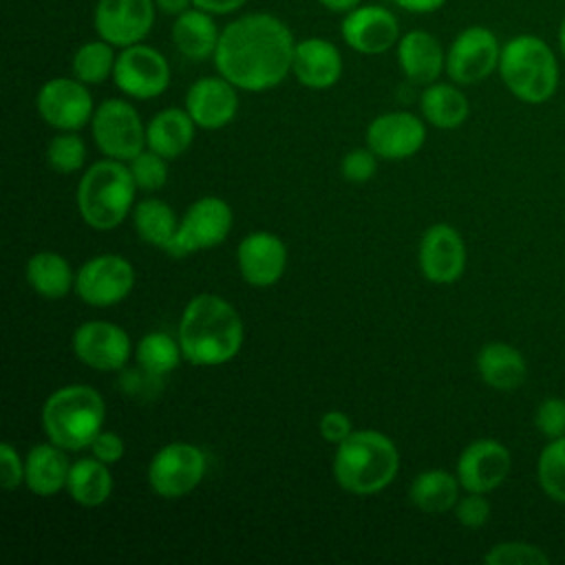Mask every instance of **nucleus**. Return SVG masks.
Listing matches in <instances>:
<instances>
[{
	"instance_id": "24",
	"label": "nucleus",
	"mask_w": 565,
	"mask_h": 565,
	"mask_svg": "<svg viewBox=\"0 0 565 565\" xmlns=\"http://www.w3.org/2000/svg\"><path fill=\"white\" fill-rule=\"evenodd\" d=\"M68 470L66 450L53 441L35 444L24 457V483L38 497H53L66 488Z\"/></svg>"
},
{
	"instance_id": "5",
	"label": "nucleus",
	"mask_w": 565,
	"mask_h": 565,
	"mask_svg": "<svg viewBox=\"0 0 565 565\" xmlns=\"http://www.w3.org/2000/svg\"><path fill=\"white\" fill-rule=\"evenodd\" d=\"M137 183L126 166L119 159H102L88 166L77 183V210L82 221L97 230H115L135 203Z\"/></svg>"
},
{
	"instance_id": "18",
	"label": "nucleus",
	"mask_w": 565,
	"mask_h": 565,
	"mask_svg": "<svg viewBox=\"0 0 565 565\" xmlns=\"http://www.w3.org/2000/svg\"><path fill=\"white\" fill-rule=\"evenodd\" d=\"M417 260L422 274L430 282L450 285L466 269V243L452 225L435 223L419 241Z\"/></svg>"
},
{
	"instance_id": "26",
	"label": "nucleus",
	"mask_w": 565,
	"mask_h": 565,
	"mask_svg": "<svg viewBox=\"0 0 565 565\" xmlns=\"http://www.w3.org/2000/svg\"><path fill=\"white\" fill-rule=\"evenodd\" d=\"M196 124L185 108H163L146 126V146L166 159L181 157L194 141Z\"/></svg>"
},
{
	"instance_id": "21",
	"label": "nucleus",
	"mask_w": 565,
	"mask_h": 565,
	"mask_svg": "<svg viewBox=\"0 0 565 565\" xmlns=\"http://www.w3.org/2000/svg\"><path fill=\"white\" fill-rule=\"evenodd\" d=\"M185 110L194 119L196 128H203V130L225 128L238 110L236 86L223 75L201 77L185 93Z\"/></svg>"
},
{
	"instance_id": "33",
	"label": "nucleus",
	"mask_w": 565,
	"mask_h": 565,
	"mask_svg": "<svg viewBox=\"0 0 565 565\" xmlns=\"http://www.w3.org/2000/svg\"><path fill=\"white\" fill-rule=\"evenodd\" d=\"M181 358H183V353H181L179 340H174L172 335H168L163 331L146 333L137 342V349H135L137 364L159 377L174 371L177 364L181 362Z\"/></svg>"
},
{
	"instance_id": "1",
	"label": "nucleus",
	"mask_w": 565,
	"mask_h": 565,
	"mask_svg": "<svg viewBox=\"0 0 565 565\" xmlns=\"http://www.w3.org/2000/svg\"><path fill=\"white\" fill-rule=\"evenodd\" d=\"M294 35L271 13H247L230 22L218 38L214 64L236 88L260 93L278 86L291 71Z\"/></svg>"
},
{
	"instance_id": "47",
	"label": "nucleus",
	"mask_w": 565,
	"mask_h": 565,
	"mask_svg": "<svg viewBox=\"0 0 565 565\" xmlns=\"http://www.w3.org/2000/svg\"><path fill=\"white\" fill-rule=\"evenodd\" d=\"M154 2H157V9L168 15H181L192 4V0H154Z\"/></svg>"
},
{
	"instance_id": "30",
	"label": "nucleus",
	"mask_w": 565,
	"mask_h": 565,
	"mask_svg": "<svg viewBox=\"0 0 565 565\" xmlns=\"http://www.w3.org/2000/svg\"><path fill=\"white\" fill-rule=\"evenodd\" d=\"M419 108L424 119L441 130L459 128L470 115L468 97L455 84L444 82H433L424 88Z\"/></svg>"
},
{
	"instance_id": "40",
	"label": "nucleus",
	"mask_w": 565,
	"mask_h": 565,
	"mask_svg": "<svg viewBox=\"0 0 565 565\" xmlns=\"http://www.w3.org/2000/svg\"><path fill=\"white\" fill-rule=\"evenodd\" d=\"M340 170H342V177L349 181V183H366L375 177V170H377V154L371 150V148H355V150H349L344 157H342V163H340Z\"/></svg>"
},
{
	"instance_id": "48",
	"label": "nucleus",
	"mask_w": 565,
	"mask_h": 565,
	"mask_svg": "<svg viewBox=\"0 0 565 565\" xmlns=\"http://www.w3.org/2000/svg\"><path fill=\"white\" fill-rule=\"evenodd\" d=\"M318 2L329 11H338V13H349L360 4V0H318Z\"/></svg>"
},
{
	"instance_id": "11",
	"label": "nucleus",
	"mask_w": 565,
	"mask_h": 565,
	"mask_svg": "<svg viewBox=\"0 0 565 565\" xmlns=\"http://www.w3.org/2000/svg\"><path fill=\"white\" fill-rule=\"evenodd\" d=\"M135 285L130 260L119 254L88 258L75 274V291L90 307H113L128 298Z\"/></svg>"
},
{
	"instance_id": "10",
	"label": "nucleus",
	"mask_w": 565,
	"mask_h": 565,
	"mask_svg": "<svg viewBox=\"0 0 565 565\" xmlns=\"http://www.w3.org/2000/svg\"><path fill=\"white\" fill-rule=\"evenodd\" d=\"M501 42L488 26H466L446 51V73L455 84H479L499 68Z\"/></svg>"
},
{
	"instance_id": "37",
	"label": "nucleus",
	"mask_w": 565,
	"mask_h": 565,
	"mask_svg": "<svg viewBox=\"0 0 565 565\" xmlns=\"http://www.w3.org/2000/svg\"><path fill=\"white\" fill-rule=\"evenodd\" d=\"M483 561L488 565H550V556L534 543L503 541L492 545Z\"/></svg>"
},
{
	"instance_id": "27",
	"label": "nucleus",
	"mask_w": 565,
	"mask_h": 565,
	"mask_svg": "<svg viewBox=\"0 0 565 565\" xmlns=\"http://www.w3.org/2000/svg\"><path fill=\"white\" fill-rule=\"evenodd\" d=\"M218 38H221V31L216 29L212 13L201 9L183 11L181 15H177L172 24V42L177 51L192 62H203L207 57H214Z\"/></svg>"
},
{
	"instance_id": "39",
	"label": "nucleus",
	"mask_w": 565,
	"mask_h": 565,
	"mask_svg": "<svg viewBox=\"0 0 565 565\" xmlns=\"http://www.w3.org/2000/svg\"><path fill=\"white\" fill-rule=\"evenodd\" d=\"M534 426L547 439H556L565 435V399L563 397H545L534 413Z\"/></svg>"
},
{
	"instance_id": "20",
	"label": "nucleus",
	"mask_w": 565,
	"mask_h": 565,
	"mask_svg": "<svg viewBox=\"0 0 565 565\" xmlns=\"http://www.w3.org/2000/svg\"><path fill=\"white\" fill-rule=\"evenodd\" d=\"M236 263L243 280L252 287L276 285L287 267V247L271 232L247 234L236 249Z\"/></svg>"
},
{
	"instance_id": "6",
	"label": "nucleus",
	"mask_w": 565,
	"mask_h": 565,
	"mask_svg": "<svg viewBox=\"0 0 565 565\" xmlns=\"http://www.w3.org/2000/svg\"><path fill=\"white\" fill-rule=\"evenodd\" d=\"M104 419V397L88 384H66L53 391L42 406V428L49 441L64 450L90 448Z\"/></svg>"
},
{
	"instance_id": "2",
	"label": "nucleus",
	"mask_w": 565,
	"mask_h": 565,
	"mask_svg": "<svg viewBox=\"0 0 565 565\" xmlns=\"http://www.w3.org/2000/svg\"><path fill=\"white\" fill-rule=\"evenodd\" d=\"M245 327L238 311L216 294L194 296L179 320L177 340L188 362L218 366L230 362L243 347Z\"/></svg>"
},
{
	"instance_id": "16",
	"label": "nucleus",
	"mask_w": 565,
	"mask_h": 565,
	"mask_svg": "<svg viewBox=\"0 0 565 565\" xmlns=\"http://www.w3.org/2000/svg\"><path fill=\"white\" fill-rule=\"evenodd\" d=\"M512 468L510 450L490 437L470 441L457 459V479L466 492H492L499 488Z\"/></svg>"
},
{
	"instance_id": "42",
	"label": "nucleus",
	"mask_w": 565,
	"mask_h": 565,
	"mask_svg": "<svg viewBox=\"0 0 565 565\" xmlns=\"http://www.w3.org/2000/svg\"><path fill=\"white\" fill-rule=\"evenodd\" d=\"M20 483H24V459L9 441H2L0 444V486L4 490H15Z\"/></svg>"
},
{
	"instance_id": "3",
	"label": "nucleus",
	"mask_w": 565,
	"mask_h": 565,
	"mask_svg": "<svg viewBox=\"0 0 565 565\" xmlns=\"http://www.w3.org/2000/svg\"><path fill=\"white\" fill-rule=\"evenodd\" d=\"M399 470V452L391 437L380 430H353L338 444L333 477L351 494H375L384 490Z\"/></svg>"
},
{
	"instance_id": "43",
	"label": "nucleus",
	"mask_w": 565,
	"mask_h": 565,
	"mask_svg": "<svg viewBox=\"0 0 565 565\" xmlns=\"http://www.w3.org/2000/svg\"><path fill=\"white\" fill-rule=\"evenodd\" d=\"M124 452H126V444H124L121 435H117L113 430H104L102 428L95 435V439L90 441V455L97 457L99 461L108 463V466L117 463L124 457Z\"/></svg>"
},
{
	"instance_id": "8",
	"label": "nucleus",
	"mask_w": 565,
	"mask_h": 565,
	"mask_svg": "<svg viewBox=\"0 0 565 565\" xmlns=\"http://www.w3.org/2000/svg\"><path fill=\"white\" fill-rule=\"evenodd\" d=\"M205 452L188 441L161 446L148 466V483L161 499H181L190 494L205 477Z\"/></svg>"
},
{
	"instance_id": "25",
	"label": "nucleus",
	"mask_w": 565,
	"mask_h": 565,
	"mask_svg": "<svg viewBox=\"0 0 565 565\" xmlns=\"http://www.w3.org/2000/svg\"><path fill=\"white\" fill-rule=\"evenodd\" d=\"M479 377L494 391L512 393L527 377L523 353L508 342H488L477 353Z\"/></svg>"
},
{
	"instance_id": "14",
	"label": "nucleus",
	"mask_w": 565,
	"mask_h": 565,
	"mask_svg": "<svg viewBox=\"0 0 565 565\" xmlns=\"http://www.w3.org/2000/svg\"><path fill=\"white\" fill-rule=\"evenodd\" d=\"M154 0H97L95 31L113 46L139 44L154 24Z\"/></svg>"
},
{
	"instance_id": "36",
	"label": "nucleus",
	"mask_w": 565,
	"mask_h": 565,
	"mask_svg": "<svg viewBox=\"0 0 565 565\" xmlns=\"http://www.w3.org/2000/svg\"><path fill=\"white\" fill-rule=\"evenodd\" d=\"M86 161V143L77 132H62L46 146V163L62 174L77 172Z\"/></svg>"
},
{
	"instance_id": "32",
	"label": "nucleus",
	"mask_w": 565,
	"mask_h": 565,
	"mask_svg": "<svg viewBox=\"0 0 565 565\" xmlns=\"http://www.w3.org/2000/svg\"><path fill=\"white\" fill-rule=\"evenodd\" d=\"M132 223L137 234L146 243L161 249H166L172 243L179 227L174 210L166 201L152 199V196L143 199L132 207Z\"/></svg>"
},
{
	"instance_id": "4",
	"label": "nucleus",
	"mask_w": 565,
	"mask_h": 565,
	"mask_svg": "<svg viewBox=\"0 0 565 565\" xmlns=\"http://www.w3.org/2000/svg\"><path fill=\"white\" fill-rule=\"evenodd\" d=\"M497 71L505 88L525 104L552 99L561 82L556 51L532 33H519L501 46Z\"/></svg>"
},
{
	"instance_id": "49",
	"label": "nucleus",
	"mask_w": 565,
	"mask_h": 565,
	"mask_svg": "<svg viewBox=\"0 0 565 565\" xmlns=\"http://www.w3.org/2000/svg\"><path fill=\"white\" fill-rule=\"evenodd\" d=\"M556 42H558V53H561V57L565 60V15L561 18L558 33H556Z\"/></svg>"
},
{
	"instance_id": "44",
	"label": "nucleus",
	"mask_w": 565,
	"mask_h": 565,
	"mask_svg": "<svg viewBox=\"0 0 565 565\" xmlns=\"http://www.w3.org/2000/svg\"><path fill=\"white\" fill-rule=\"evenodd\" d=\"M320 435L329 441V444H340L344 441L351 433H353V424H351V417L342 411H327L322 417H320Z\"/></svg>"
},
{
	"instance_id": "35",
	"label": "nucleus",
	"mask_w": 565,
	"mask_h": 565,
	"mask_svg": "<svg viewBox=\"0 0 565 565\" xmlns=\"http://www.w3.org/2000/svg\"><path fill=\"white\" fill-rule=\"evenodd\" d=\"M536 481L547 499L565 503V435L543 446L536 461Z\"/></svg>"
},
{
	"instance_id": "13",
	"label": "nucleus",
	"mask_w": 565,
	"mask_h": 565,
	"mask_svg": "<svg viewBox=\"0 0 565 565\" xmlns=\"http://www.w3.org/2000/svg\"><path fill=\"white\" fill-rule=\"evenodd\" d=\"M77 77H53L42 84L35 97L40 117L62 132H77L93 119V95Z\"/></svg>"
},
{
	"instance_id": "9",
	"label": "nucleus",
	"mask_w": 565,
	"mask_h": 565,
	"mask_svg": "<svg viewBox=\"0 0 565 565\" xmlns=\"http://www.w3.org/2000/svg\"><path fill=\"white\" fill-rule=\"evenodd\" d=\"M90 130L97 148L110 159L130 161L146 146V126L137 108L117 97L95 108Z\"/></svg>"
},
{
	"instance_id": "45",
	"label": "nucleus",
	"mask_w": 565,
	"mask_h": 565,
	"mask_svg": "<svg viewBox=\"0 0 565 565\" xmlns=\"http://www.w3.org/2000/svg\"><path fill=\"white\" fill-rule=\"evenodd\" d=\"M247 0H192V4L201 11H207L212 15H225L232 11H238Z\"/></svg>"
},
{
	"instance_id": "23",
	"label": "nucleus",
	"mask_w": 565,
	"mask_h": 565,
	"mask_svg": "<svg viewBox=\"0 0 565 565\" xmlns=\"http://www.w3.org/2000/svg\"><path fill=\"white\" fill-rule=\"evenodd\" d=\"M397 62L413 84H433L446 71V53L428 31H408L397 42Z\"/></svg>"
},
{
	"instance_id": "29",
	"label": "nucleus",
	"mask_w": 565,
	"mask_h": 565,
	"mask_svg": "<svg viewBox=\"0 0 565 565\" xmlns=\"http://www.w3.org/2000/svg\"><path fill=\"white\" fill-rule=\"evenodd\" d=\"M459 488L461 483L457 475L441 468H430L413 479L408 497L417 510L426 514H444L457 505Z\"/></svg>"
},
{
	"instance_id": "28",
	"label": "nucleus",
	"mask_w": 565,
	"mask_h": 565,
	"mask_svg": "<svg viewBox=\"0 0 565 565\" xmlns=\"http://www.w3.org/2000/svg\"><path fill=\"white\" fill-rule=\"evenodd\" d=\"M66 492L84 508H97L108 501L113 492V475L108 463L97 457H82L71 463Z\"/></svg>"
},
{
	"instance_id": "22",
	"label": "nucleus",
	"mask_w": 565,
	"mask_h": 565,
	"mask_svg": "<svg viewBox=\"0 0 565 565\" xmlns=\"http://www.w3.org/2000/svg\"><path fill=\"white\" fill-rule=\"evenodd\" d=\"M291 73L307 88H331L342 75V55L335 44L324 38L300 40L294 49Z\"/></svg>"
},
{
	"instance_id": "19",
	"label": "nucleus",
	"mask_w": 565,
	"mask_h": 565,
	"mask_svg": "<svg viewBox=\"0 0 565 565\" xmlns=\"http://www.w3.org/2000/svg\"><path fill=\"white\" fill-rule=\"evenodd\" d=\"M342 38L358 53L380 55L399 42V22L382 4H358L342 20Z\"/></svg>"
},
{
	"instance_id": "38",
	"label": "nucleus",
	"mask_w": 565,
	"mask_h": 565,
	"mask_svg": "<svg viewBox=\"0 0 565 565\" xmlns=\"http://www.w3.org/2000/svg\"><path fill=\"white\" fill-rule=\"evenodd\" d=\"M128 168L135 177L137 188L141 190H159L166 185L168 181V163L166 157H161L154 150H141L135 159L128 161Z\"/></svg>"
},
{
	"instance_id": "31",
	"label": "nucleus",
	"mask_w": 565,
	"mask_h": 565,
	"mask_svg": "<svg viewBox=\"0 0 565 565\" xmlns=\"http://www.w3.org/2000/svg\"><path fill=\"white\" fill-rule=\"evenodd\" d=\"M24 276L29 287L42 298L57 300L75 287V274L68 260L57 252H38L26 260Z\"/></svg>"
},
{
	"instance_id": "7",
	"label": "nucleus",
	"mask_w": 565,
	"mask_h": 565,
	"mask_svg": "<svg viewBox=\"0 0 565 565\" xmlns=\"http://www.w3.org/2000/svg\"><path fill=\"white\" fill-rule=\"evenodd\" d=\"M232 207L221 196H201L183 212L172 243L166 247L170 256L183 258L221 245L232 230Z\"/></svg>"
},
{
	"instance_id": "41",
	"label": "nucleus",
	"mask_w": 565,
	"mask_h": 565,
	"mask_svg": "<svg viewBox=\"0 0 565 565\" xmlns=\"http://www.w3.org/2000/svg\"><path fill=\"white\" fill-rule=\"evenodd\" d=\"M452 512L463 527L477 530V527L486 525L490 519V501L486 499L483 492H468V494L459 497Z\"/></svg>"
},
{
	"instance_id": "34",
	"label": "nucleus",
	"mask_w": 565,
	"mask_h": 565,
	"mask_svg": "<svg viewBox=\"0 0 565 565\" xmlns=\"http://www.w3.org/2000/svg\"><path fill=\"white\" fill-rule=\"evenodd\" d=\"M115 60L117 57L113 53V44H108L106 40L99 38L86 42L73 55V75L84 84H102L113 75Z\"/></svg>"
},
{
	"instance_id": "17",
	"label": "nucleus",
	"mask_w": 565,
	"mask_h": 565,
	"mask_svg": "<svg viewBox=\"0 0 565 565\" xmlns=\"http://www.w3.org/2000/svg\"><path fill=\"white\" fill-rule=\"evenodd\" d=\"M426 141L424 121L406 110H393L375 117L366 128V148H371L377 159L402 161L422 150Z\"/></svg>"
},
{
	"instance_id": "12",
	"label": "nucleus",
	"mask_w": 565,
	"mask_h": 565,
	"mask_svg": "<svg viewBox=\"0 0 565 565\" xmlns=\"http://www.w3.org/2000/svg\"><path fill=\"white\" fill-rule=\"evenodd\" d=\"M113 79L124 95L152 99L168 88L170 64L157 49L141 42L130 44L117 55Z\"/></svg>"
},
{
	"instance_id": "15",
	"label": "nucleus",
	"mask_w": 565,
	"mask_h": 565,
	"mask_svg": "<svg viewBox=\"0 0 565 565\" xmlns=\"http://www.w3.org/2000/svg\"><path fill=\"white\" fill-rule=\"evenodd\" d=\"M73 353L95 371H121L130 360L132 347L128 333L106 320L82 322L73 333Z\"/></svg>"
},
{
	"instance_id": "46",
	"label": "nucleus",
	"mask_w": 565,
	"mask_h": 565,
	"mask_svg": "<svg viewBox=\"0 0 565 565\" xmlns=\"http://www.w3.org/2000/svg\"><path fill=\"white\" fill-rule=\"evenodd\" d=\"M399 9L411 13H433L446 4V0H393Z\"/></svg>"
}]
</instances>
